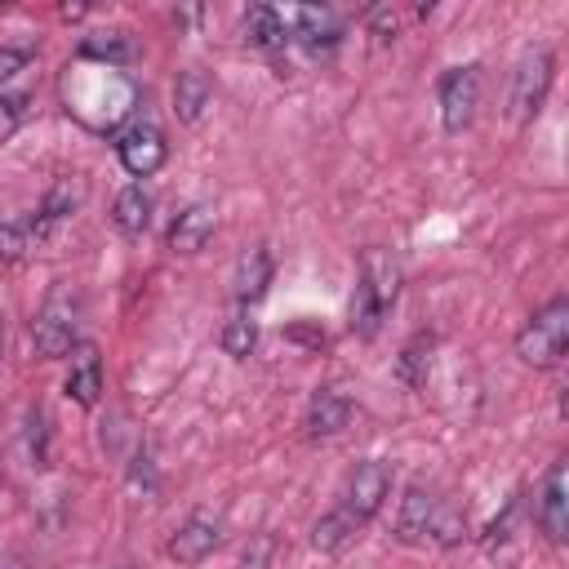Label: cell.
Instances as JSON below:
<instances>
[{
	"mask_svg": "<svg viewBox=\"0 0 569 569\" xmlns=\"http://www.w3.org/2000/svg\"><path fill=\"white\" fill-rule=\"evenodd\" d=\"M133 102H138V84L120 67L98 62V67H76L67 76V107L93 129H116L120 116L133 111Z\"/></svg>",
	"mask_w": 569,
	"mask_h": 569,
	"instance_id": "6da1fadb",
	"label": "cell"
},
{
	"mask_svg": "<svg viewBox=\"0 0 569 569\" xmlns=\"http://www.w3.org/2000/svg\"><path fill=\"white\" fill-rule=\"evenodd\" d=\"M80 311H84L80 307V289L67 284V280H53L44 302H40V311H36V320H31V338H36V351L44 360L71 356V347L80 338Z\"/></svg>",
	"mask_w": 569,
	"mask_h": 569,
	"instance_id": "7a4b0ae2",
	"label": "cell"
},
{
	"mask_svg": "<svg viewBox=\"0 0 569 569\" xmlns=\"http://www.w3.org/2000/svg\"><path fill=\"white\" fill-rule=\"evenodd\" d=\"M565 342H569V298H551L516 333V356L525 365H533V369H551L565 356Z\"/></svg>",
	"mask_w": 569,
	"mask_h": 569,
	"instance_id": "3957f363",
	"label": "cell"
},
{
	"mask_svg": "<svg viewBox=\"0 0 569 569\" xmlns=\"http://www.w3.org/2000/svg\"><path fill=\"white\" fill-rule=\"evenodd\" d=\"M116 156L133 178H151L169 160V142L151 120H133V124L116 129Z\"/></svg>",
	"mask_w": 569,
	"mask_h": 569,
	"instance_id": "277c9868",
	"label": "cell"
},
{
	"mask_svg": "<svg viewBox=\"0 0 569 569\" xmlns=\"http://www.w3.org/2000/svg\"><path fill=\"white\" fill-rule=\"evenodd\" d=\"M480 107V67H453L440 76V120L449 133H462Z\"/></svg>",
	"mask_w": 569,
	"mask_h": 569,
	"instance_id": "5b68a950",
	"label": "cell"
},
{
	"mask_svg": "<svg viewBox=\"0 0 569 569\" xmlns=\"http://www.w3.org/2000/svg\"><path fill=\"white\" fill-rule=\"evenodd\" d=\"M551 53L547 49H529L516 67V84H511V116L516 120H533L547 89H551Z\"/></svg>",
	"mask_w": 569,
	"mask_h": 569,
	"instance_id": "8992f818",
	"label": "cell"
},
{
	"mask_svg": "<svg viewBox=\"0 0 569 569\" xmlns=\"http://www.w3.org/2000/svg\"><path fill=\"white\" fill-rule=\"evenodd\" d=\"M387 493H391V467H387L382 458H369V462H360V467L351 471L342 507L365 525V520L382 507V498H387Z\"/></svg>",
	"mask_w": 569,
	"mask_h": 569,
	"instance_id": "52a82bcc",
	"label": "cell"
},
{
	"mask_svg": "<svg viewBox=\"0 0 569 569\" xmlns=\"http://www.w3.org/2000/svg\"><path fill=\"white\" fill-rule=\"evenodd\" d=\"M218 542H222V520L209 516V511H191V516L173 529V538H169V560H178V565H200Z\"/></svg>",
	"mask_w": 569,
	"mask_h": 569,
	"instance_id": "ba28073f",
	"label": "cell"
},
{
	"mask_svg": "<svg viewBox=\"0 0 569 569\" xmlns=\"http://www.w3.org/2000/svg\"><path fill=\"white\" fill-rule=\"evenodd\" d=\"M538 525H542V533L551 542H565V533H569V471H565V462H551V471L542 480Z\"/></svg>",
	"mask_w": 569,
	"mask_h": 569,
	"instance_id": "9c48e42d",
	"label": "cell"
},
{
	"mask_svg": "<svg viewBox=\"0 0 569 569\" xmlns=\"http://www.w3.org/2000/svg\"><path fill=\"white\" fill-rule=\"evenodd\" d=\"M356 284H365L373 293V302L382 311H391L396 298H400V262L391 258V249H369L365 262H360V280Z\"/></svg>",
	"mask_w": 569,
	"mask_h": 569,
	"instance_id": "30bf717a",
	"label": "cell"
},
{
	"mask_svg": "<svg viewBox=\"0 0 569 569\" xmlns=\"http://www.w3.org/2000/svg\"><path fill=\"white\" fill-rule=\"evenodd\" d=\"M436 507H440V498H436L431 489H422V485L405 489L400 511H396V538H400V542H422V538H431Z\"/></svg>",
	"mask_w": 569,
	"mask_h": 569,
	"instance_id": "8fae6325",
	"label": "cell"
},
{
	"mask_svg": "<svg viewBox=\"0 0 569 569\" xmlns=\"http://www.w3.org/2000/svg\"><path fill=\"white\" fill-rule=\"evenodd\" d=\"M271 271H276V262H271V253H267L262 244H253L249 253H240V262H236V280H231L236 302H240V307L258 302V298L267 293V284H271Z\"/></svg>",
	"mask_w": 569,
	"mask_h": 569,
	"instance_id": "7c38bea8",
	"label": "cell"
},
{
	"mask_svg": "<svg viewBox=\"0 0 569 569\" xmlns=\"http://www.w3.org/2000/svg\"><path fill=\"white\" fill-rule=\"evenodd\" d=\"M209 236H213V204H187L169 227V249L173 253H200Z\"/></svg>",
	"mask_w": 569,
	"mask_h": 569,
	"instance_id": "4fadbf2b",
	"label": "cell"
},
{
	"mask_svg": "<svg viewBox=\"0 0 569 569\" xmlns=\"http://www.w3.org/2000/svg\"><path fill=\"white\" fill-rule=\"evenodd\" d=\"M209 98H213V80L200 67L178 71V80H173V111H178L182 124H196L200 111L209 107Z\"/></svg>",
	"mask_w": 569,
	"mask_h": 569,
	"instance_id": "5bb4252c",
	"label": "cell"
},
{
	"mask_svg": "<svg viewBox=\"0 0 569 569\" xmlns=\"http://www.w3.org/2000/svg\"><path fill=\"white\" fill-rule=\"evenodd\" d=\"M347 418H351V400L338 387H320L311 396V409H307V431L311 436H333V431L347 427Z\"/></svg>",
	"mask_w": 569,
	"mask_h": 569,
	"instance_id": "9a60e30c",
	"label": "cell"
},
{
	"mask_svg": "<svg viewBox=\"0 0 569 569\" xmlns=\"http://www.w3.org/2000/svg\"><path fill=\"white\" fill-rule=\"evenodd\" d=\"M67 396L76 400V405H98V396H102V360H98V351L93 347H84L76 360H71V373H67Z\"/></svg>",
	"mask_w": 569,
	"mask_h": 569,
	"instance_id": "2e32d148",
	"label": "cell"
},
{
	"mask_svg": "<svg viewBox=\"0 0 569 569\" xmlns=\"http://www.w3.org/2000/svg\"><path fill=\"white\" fill-rule=\"evenodd\" d=\"M44 227L49 222L40 213L36 218H9V222H0V262H22L31 253V244H40Z\"/></svg>",
	"mask_w": 569,
	"mask_h": 569,
	"instance_id": "e0dca14e",
	"label": "cell"
},
{
	"mask_svg": "<svg viewBox=\"0 0 569 569\" xmlns=\"http://www.w3.org/2000/svg\"><path fill=\"white\" fill-rule=\"evenodd\" d=\"M111 222H116L124 236H142V231H147V222H151V196L142 191V182H133V187H124V191L116 196Z\"/></svg>",
	"mask_w": 569,
	"mask_h": 569,
	"instance_id": "ac0fdd59",
	"label": "cell"
},
{
	"mask_svg": "<svg viewBox=\"0 0 569 569\" xmlns=\"http://www.w3.org/2000/svg\"><path fill=\"white\" fill-rule=\"evenodd\" d=\"M289 22H293V36H298L302 44H311V49L338 40V18H333L329 9H311V4H302V9L289 13Z\"/></svg>",
	"mask_w": 569,
	"mask_h": 569,
	"instance_id": "d6986e66",
	"label": "cell"
},
{
	"mask_svg": "<svg viewBox=\"0 0 569 569\" xmlns=\"http://www.w3.org/2000/svg\"><path fill=\"white\" fill-rule=\"evenodd\" d=\"M244 40L258 44V49H280L289 40V27H284V18L271 4H253L244 13Z\"/></svg>",
	"mask_w": 569,
	"mask_h": 569,
	"instance_id": "ffe728a7",
	"label": "cell"
},
{
	"mask_svg": "<svg viewBox=\"0 0 569 569\" xmlns=\"http://www.w3.org/2000/svg\"><path fill=\"white\" fill-rule=\"evenodd\" d=\"M360 529V520L347 511V507H333L325 520H316V529H311V542L320 547V551H338V547H347L351 542V533Z\"/></svg>",
	"mask_w": 569,
	"mask_h": 569,
	"instance_id": "44dd1931",
	"label": "cell"
},
{
	"mask_svg": "<svg viewBox=\"0 0 569 569\" xmlns=\"http://www.w3.org/2000/svg\"><path fill=\"white\" fill-rule=\"evenodd\" d=\"M80 204H84V182H80V178H58V182L49 187L44 204H40V218H44V222H58V218L76 213Z\"/></svg>",
	"mask_w": 569,
	"mask_h": 569,
	"instance_id": "7402d4cb",
	"label": "cell"
},
{
	"mask_svg": "<svg viewBox=\"0 0 569 569\" xmlns=\"http://www.w3.org/2000/svg\"><path fill=\"white\" fill-rule=\"evenodd\" d=\"M129 49H133V44L124 40V31H93V36L80 44V58L116 67V62H124V58H129Z\"/></svg>",
	"mask_w": 569,
	"mask_h": 569,
	"instance_id": "603a6c76",
	"label": "cell"
},
{
	"mask_svg": "<svg viewBox=\"0 0 569 569\" xmlns=\"http://www.w3.org/2000/svg\"><path fill=\"white\" fill-rule=\"evenodd\" d=\"M427 365H431V338H427V333H418V338L400 351V360H396V378H400L405 387H418V382H422V373H427Z\"/></svg>",
	"mask_w": 569,
	"mask_h": 569,
	"instance_id": "cb8c5ba5",
	"label": "cell"
},
{
	"mask_svg": "<svg viewBox=\"0 0 569 569\" xmlns=\"http://www.w3.org/2000/svg\"><path fill=\"white\" fill-rule=\"evenodd\" d=\"M253 342H258V325H253L244 311H240V316H231V320L222 325V351H227V356H236V360H240V356H249V351H253Z\"/></svg>",
	"mask_w": 569,
	"mask_h": 569,
	"instance_id": "d4e9b609",
	"label": "cell"
},
{
	"mask_svg": "<svg viewBox=\"0 0 569 569\" xmlns=\"http://www.w3.org/2000/svg\"><path fill=\"white\" fill-rule=\"evenodd\" d=\"M462 533H467V520H462V511H458V507H436V520H431V538H436V542H445V547H453Z\"/></svg>",
	"mask_w": 569,
	"mask_h": 569,
	"instance_id": "484cf974",
	"label": "cell"
},
{
	"mask_svg": "<svg viewBox=\"0 0 569 569\" xmlns=\"http://www.w3.org/2000/svg\"><path fill=\"white\" fill-rule=\"evenodd\" d=\"M22 116H27V93H4L0 98V142L13 138V129L22 124Z\"/></svg>",
	"mask_w": 569,
	"mask_h": 569,
	"instance_id": "4316f807",
	"label": "cell"
},
{
	"mask_svg": "<svg viewBox=\"0 0 569 569\" xmlns=\"http://www.w3.org/2000/svg\"><path fill=\"white\" fill-rule=\"evenodd\" d=\"M271 551H276V538L271 533H258L249 547H244V556H240V565L244 569H267V560H271Z\"/></svg>",
	"mask_w": 569,
	"mask_h": 569,
	"instance_id": "83f0119b",
	"label": "cell"
},
{
	"mask_svg": "<svg viewBox=\"0 0 569 569\" xmlns=\"http://www.w3.org/2000/svg\"><path fill=\"white\" fill-rule=\"evenodd\" d=\"M27 62H31V44H4V49H0V80L18 76Z\"/></svg>",
	"mask_w": 569,
	"mask_h": 569,
	"instance_id": "f1b7e54d",
	"label": "cell"
},
{
	"mask_svg": "<svg viewBox=\"0 0 569 569\" xmlns=\"http://www.w3.org/2000/svg\"><path fill=\"white\" fill-rule=\"evenodd\" d=\"M369 27H373V36H378V40H387V36H396V13L382 4V9H373V13H369Z\"/></svg>",
	"mask_w": 569,
	"mask_h": 569,
	"instance_id": "f546056e",
	"label": "cell"
},
{
	"mask_svg": "<svg viewBox=\"0 0 569 569\" xmlns=\"http://www.w3.org/2000/svg\"><path fill=\"white\" fill-rule=\"evenodd\" d=\"M516 507H520V502H507V511H502V516H498V520L489 525V538H485L489 547H493V542H502V538L511 533V520H516Z\"/></svg>",
	"mask_w": 569,
	"mask_h": 569,
	"instance_id": "4dcf8cb0",
	"label": "cell"
},
{
	"mask_svg": "<svg viewBox=\"0 0 569 569\" xmlns=\"http://www.w3.org/2000/svg\"><path fill=\"white\" fill-rule=\"evenodd\" d=\"M0 351H4V311H0Z\"/></svg>",
	"mask_w": 569,
	"mask_h": 569,
	"instance_id": "1f68e13d",
	"label": "cell"
},
{
	"mask_svg": "<svg viewBox=\"0 0 569 569\" xmlns=\"http://www.w3.org/2000/svg\"><path fill=\"white\" fill-rule=\"evenodd\" d=\"M4 569H27V560H9V565H4Z\"/></svg>",
	"mask_w": 569,
	"mask_h": 569,
	"instance_id": "d6a6232c",
	"label": "cell"
},
{
	"mask_svg": "<svg viewBox=\"0 0 569 569\" xmlns=\"http://www.w3.org/2000/svg\"><path fill=\"white\" fill-rule=\"evenodd\" d=\"M120 569H133V565H120Z\"/></svg>",
	"mask_w": 569,
	"mask_h": 569,
	"instance_id": "836d02e7",
	"label": "cell"
}]
</instances>
